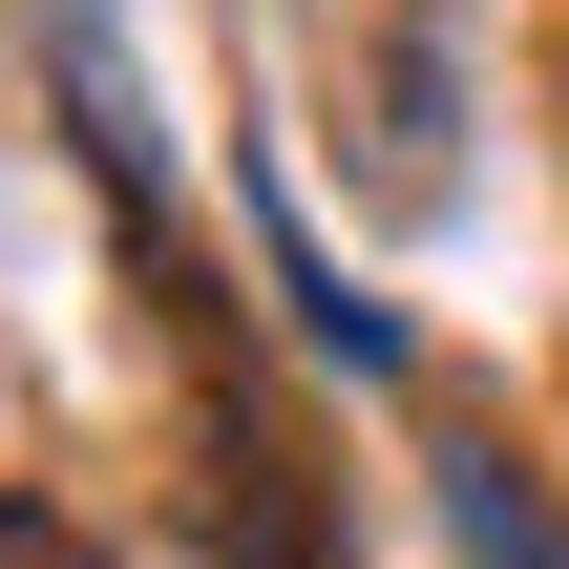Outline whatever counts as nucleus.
I'll return each mask as SVG.
<instances>
[{
  "instance_id": "nucleus-3",
  "label": "nucleus",
  "mask_w": 569,
  "mask_h": 569,
  "mask_svg": "<svg viewBox=\"0 0 569 569\" xmlns=\"http://www.w3.org/2000/svg\"><path fill=\"white\" fill-rule=\"evenodd\" d=\"M549 127H569V42H549Z\"/></svg>"
},
{
  "instance_id": "nucleus-1",
  "label": "nucleus",
  "mask_w": 569,
  "mask_h": 569,
  "mask_svg": "<svg viewBox=\"0 0 569 569\" xmlns=\"http://www.w3.org/2000/svg\"><path fill=\"white\" fill-rule=\"evenodd\" d=\"M274 84H296V148L338 169V211H380V232L465 211V0H274Z\"/></svg>"
},
{
  "instance_id": "nucleus-2",
  "label": "nucleus",
  "mask_w": 569,
  "mask_h": 569,
  "mask_svg": "<svg viewBox=\"0 0 569 569\" xmlns=\"http://www.w3.org/2000/svg\"><path fill=\"white\" fill-rule=\"evenodd\" d=\"M465 549H486V569H569V528L507 486V465H465Z\"/></svg>"
}]
</instances>
